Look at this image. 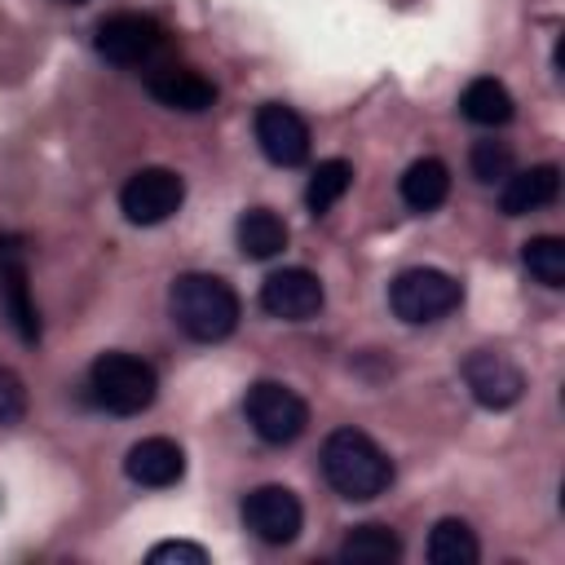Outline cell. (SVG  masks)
<instances>
[{
	"label": "cell",
	"instance_id": "2e32d148",
	"mask_svg": "<svg viewBox=\"0 0 565 565\" xmlns=\"http://www.w3.org/2000/svg\"><path fill=\"white\" fill-rule=\"evenodd\" d=\"M397 190H402V203H406L411 212H433V207H441L446 194H450V168H446L441 159L424 154V159H415V163L402 172Z\"/></svg>",
	"mask_w": 565,
	"mask_h": 565
},
{
	"label": "cell",
	"instance_id": "30bf717a",
	"mask_svg": "<svg viewBox=\"0 0 565 565\" xmlns=\"http://www.w3.org/2000/svg\"><path fill=\"white\" fill-rule=\"evenodd\" d=\"M97 53L106 57V62H115V66H141V62H150L154 53H159V44H163V31H159V22L154 18H146V13H115V18H106L102 26H97Z\"/></svg>",
	"mask_w": 565,
	"mask_h": 565
},
{
	"label": "cell",
	"instance_id": "d4e9b609",
	"mask_svg": "<svg viewBox=\"0 0 565 565\" xmlns=\"http://www.w3.org/2000/svg\"><path fill=\"white\" fill-rule=\"evenodd\" d=\"M22 415H26V388H22V375L0 366V424H18Z\"/></svg>",
	"mask_w": 565,
	"mask_h": 565
},
{
	"label": "cell",
	"instance_id": "7402d4cb",
	"mask_svg": "<svg viewBox=\"0 0 565 565\" xmlns=\"http://www.w3.org/2000/svg\"><path fill=\"white\" fill-rule=\"evenodd\" d=\"M521 260H525V269H530L534 282H543V287H565V238L539 234V238H530V243L521 247Z\"/></svg>",
	"mask_w": 565,
	"mask_h": 565
},
{
	"label": "cell",
	"instance_id": "ffe728a7",
	"mask_svg": "<svg viewBox=\"0 0 565 565\" xmlns=\"http://www.w3.org/2000/svg\"><path fill=\"white\" fill-rule=\"evenodd\" d=\"M424 552H428L433 565H477L481 543H477V534H472L468 521L441 516V521L428 530V547H424Z\"/></svg>",
	"mask_w": 565,
	"mask_h": 565
},
{
	"label": "cell",
	"instance_id": "5b68a950",
	"mask_svg": "<svg viewBox=\"0 0 565 565\" xmlns=\"http://www.w3.org/2000/svg\"><path fill=\"white\" fill-rule=\"evenodd\" d=\"M243 415H247L252 433H256L260 441H269V446L296 441V437L305 433V424H309L305 397H300L296 388L278 384V380H256V384L247 388V397H243Z\"/></svg>",
	"mask_w": 565,
	"mask_h": 565
},
{
	"label": "cell",
	"instance_id": "8992f818",
	"mask_svg": "<svg viewBox=\"0 0 565 565\" xmlns=\"http://www.w3.org/2000/svg\"><path fill=\"white\" fill-rule=\"evenodd\" d=\"M185 203V181L172 168H137L119 190V212L132 225H163Z\"/></svg>",
	"mask_w": 565,
	"mask_h": 565
},
{
	"label": "cell",
	"instance_id": "44dd1931",
	"mask_svg": "<svg viewBox=\"0 0 565 565\" xmlns=\"http://www.w3.org/2000/svg\"><path fill=\"white\" fill-rule=\"evenodd\" d=\"M349 185H353V163H349V159H322V163L313 168L309 185H305V203H309V212H313V216L331 212V207L349 194Z\"/></svg>",
	"mask_w": 565,
	"mask_h": 565
},
{
	"label": "cell",
	"instance_id": "d6986e66",
	"mask_svg": "<svg viewBox=\"0 0 565 565\" xmlns=\"http://www.w3.org/2000/svg\"><path fill=\"white\" fill-rule=\"evenodd\" d=\"M459 110H463V119H472L481 128H503L516 106H512V93L494 75H477V79H468V88L459 97Z\"/></svg>",
	"mask_w": 565,
	"mask_h": 565
},
{
	"label": "cell",
	"instance_id": "7c38bea8",
	"mask_svg": "<svg viewBox=\"0 0 565 565\" xmlns=\"http://www.w3.org/2000/svg\"><path fill=\"white\" fill-rule=\"evenodd\" d=\"M0 305L18 331L22 344H35L40 340V313L31 305V287H26V265L18 256V243L0 234Z\"/></svg>",
	"mask_w": 565,
	"mask_h": 565
},
{
	"label": "cell",
	"instance_id": "7a4b0ae2",
	"mask_svg": "<svg viewBox=\"0 0 565 565\" xmlns=\"http://www.w3.org/2000/svg\"><path fill=\"white\" fill-rule=\"evenodd\" d=\"M322 477L340 499L366 503L393 486V459L362 428H335L322 441Z\"/></svg>",
	"mask_w": 565,
	"mask_h": 565
},
{
	"label": "cell",
	"instance_id": "e0dca14e",
	"mask_svg": "<svg viewBox=\"0 0 565 565\" xmlns=\"http://www.w3.org/2000/svg\"><path fill=\"white\" fill-rule=\"evenodd\" d=\"M402 556V539L393 525H380V521H366V525H353L340 543V561L344 565H393Z\"/></svg>",
	"mask_w": 565,
	"mask_h": 565
},
{
	"label": "cell",
	"instance_id": "3957f363",
	"mask_svg": "<svg viewBox=\"0 0 565 565\" xmlns=\"http://www.w3.org/2000/svg\"><path fill=\"white\" fill-rule=\"evenodd\" d=\"M88 388H93V402L102 411L141 415L159 397V375H154V366L146 358L124 353V349H106L88 366Z\"/></svg>",
	"mask_w": 565,
	"mask_h": 565
},
{
	"label": "cell",
	"instance_id": "ac0fdd59",
	"mask_svg": "<svg viewBox=\"0 0 565 565\" xmlns=\"http://www.w3.org/2000/svg\"><path fill=\"white\" fill-rule=\"evenodd\" d=\"M234 234H238V252L252 256V260H269V256H278L287 247V221L278 212H269V207H247L238 216Z\"/></svg>",
	"mask_w": 565,
	"mask_h": 565
},
{
	"label": "cell",
	"instance_id": "603a6c76",
	"mask_svg": "<svg viewBox=\"0 0 565 565\" xmlns=\"http://www.w3.org/2000/svg\"><path fill=\"white\" fill-rule=\"evenodd\" d=\"M468 168H472V177H477V181L494 185V181H503V177L516 168V154H512V146H508V141L481 137V141H472V150H468Z\"/></svg>",
	"mask_w": 565,
	"mask_h": 565
},
{
	"label": "cell",
	"instance_id": "9c48e42d",
	"mask_svg": "<svg viewBox=\"0 0 565 565\" xmlns=\"http://www.w3.org/2000/svg\"><path fill=\"white\" fill-rule=\"evenodd\" d=\"M252 132H256L260 154L278 168H296L309 159V124L282 102H265L252 119Z\"/></svg>",
	"mask_w": 565,
	"mask_h": 565
},
{
	"label": "cell",
	"instance_id": "277c9868",
	"mask_svg": "<svg viewBox=\"0 0 565 565\" xmlns=\"http://www.w3.org/2000/svg\"><path fill=\"white\" fill-rule=\"evenodd\" d=\"M459 300H463V282L450 278L446 269H433V265L402 269L388 282V309L411 327H424V322H437V318L455 313Z\"/></svg>",
	"mask_w": 565,
	"mask_h": 565
},
{
	"label": "cell",
	"instance_id": "4fadbf2b",
	"mask_svg": "<svg viewBox=\"0 0 565 565\" xmlns=\"http://www.w3.org/2000/svg\"><path fill=\"white\" fill-rule=\"evenodd\" d=\"M124 472H128V481L150 486V490L177 486L185 477V450L172 437H141L137 446H128Z\"/></svg>",
	"mask_w": 565,
	"mask_h": 565
},
{
	"label": "cell",
	"instance_id": "cb8c5ba5",
	"mask_svg": "<svg viewBox=\"0 0 565 565\" xmlns=\"http://www.w3.org/2000/svg\"><path fill=\"white\" fill-rule=\"evenodd\" d=\"M146 561H150V565H207L212 556H207V547H199V543L168 539V543H154V547L146 552Z\"/></svg>",
	"mask_w": 565,
	"mask_h": 565
},
{
	"label": "cell",
	"instance_id": "ba28073f",
	"mask_svg": "<svg viewBox=\"0 0 565 565\" xmlns=\"http://www.w3.org/2000/svg\"><path fill=\"white\" fill-rule=\"evenodd\" d=\"M243 525H247L260 543L282 547V543H291V539L300 534L305 508H300V499H296L287 486H256V490H247V499H243Z\"/></svg>",
	"mask_w": 565,
	"mask_h": 565
},
{
	"label": "cell",
	"instance_id": "5bb4252c",
	"mask_svg": "<svg viewBox=\"0 0 565 565\" xmlns=\"http://www.w3.org/2000/svg\"><path fill=\"white\" fill-rule=\"evenodd\" d=\"M499 185H503L499 190V212L503 216H525V212H539V207L556 203V194H561V168L556 163H534L525 172L512 168Z\"/></svg>",
	"mask_w": 565,
	"mask_h": 565
},
{
	"label": "cell",
	"instance_id": "6da1fadb",
	"mask_svg": "<svg viewBox=\"0 0 565 565\" xmlns=\"http://www.w3.org/2000/svg\"><path fill=\"white\" fill-rule=\"evenodd\" d=\"M168 309H172V322L199 344H216V340L234 335V327L243 318L238 291L221 274H199V269L177 274L172 291H168Z\"/></svg>",
	"mask_w": 565,
	"mask_h": 565
},
{
	"label": "cell",
	"instance_id": "9a60e30c",
	"mask_svg": "<svg viewBox=\"0 0 565 565\" xmlns=\"http://www.w3.org/2000/svg\"><path fill=\"white\" fill-rule=\"evenodd\" d=\"M146 93L168 106V110H185V115H199V110H212L216 102V88L199 75V71H185V66H154L146 75Z\"/></svg>",
	"mask_w": 565,
	"mask_h": 565
},
{
	"label": "cell",
	"instance_id": "8fae6325",
	"mask_svg": "<svg viewBox=\"0 0 565 565\" xmlns=\"http://www.w3.org/2000/svg\"><path fill=\"white\" fill-rule=\"evenodd\" d=\"M322 300H327V291H322L318 274H313V269H300V265L278 269V274H269V278L260 282V309H265L269 318H282V322H305V318H313V313L322 309Z\"/></svg>",
	"mask_w": 565,
	"mask_h": 565
},
{
	"label": "cell",
	"instance_id": "52a82bcc",
	"mask_svg": "<svg viewBox=\"0 0 565 565\" xmlns=\"http://www.w3.org/2000/svg\"><path fill=\"white\" fill-rule=\"evenodd\" d=\"M459 375H463L472 402L486 406V411H508V406H516L521 393H525L521 366H516L508 353H499V349H472V353L463 358Z\"/></svg>",
	"mask_w": 565,
	"mask_h": 565
},
{
	"label": "cell",
	"instance_id": "484cf974",
	"mask_svg": "<svg viewBox=\"0 0 565 565\" xmlns=\"http://www.w3.org/2000/svg\"><path fill=\"white\" fill-rule=\"evenodd\" d=\"M71 4H84V0H71Z\"/></svg>",
	"mask_w": 565,
	"mask_h": 565
}]
</instances>
